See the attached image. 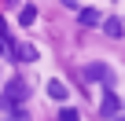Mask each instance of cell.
<instances>
[{
    "mask_svg": "<svg viewBox=\"0 0 125 121\" xmlns=\"http://www.w3.org/2000/svg\"><path fill=\"white\" fill-rule=\"evenodd\" d=\"M103 29H107V37H121V33H125V22H121V19H107Z\"/></svg>",
    "mask_w": 125,
    "mask_h": 121,
    "instance_id": "6",
    "label": "cell"
},
{
    "mask_svg": "<svg viewBox=\"0 0 125 121\" xmlns=\"http://www.w3.org/2000/svg\"><path fill=\"white\" fill-rule=\"evenodd\" d=\"M22 26H33L37 22V8H22V19H19Z\"/></svg>",
    "mask_w": 125,
    "mask_h": 121,
    "instance_id": "8",
    "label": "cell"
},
{
    "mask_svg": "<svg viewBox=\"0 0 125 121\" xmlns=\"http://www.w3.org/2000/svg\"><path fill=\"white\" fill-rule=\"evenodd\" d=\"M4 48H8V44H4V40H0V55H4Z\"/></svg>",
    "mask_w": 125,
    "mask_h": 121,
    "instance_id": "11",
    "label": "cell"
},
{
    "mask_svg": "<svg viewBox=\"0 0 125 121\" xmlns=\"http://www.w3.org/2000/svg\"><path fill=\"white\" fill-rule=\"evenodd\" d=\"M118 110H121L118 95H114V92H107V95H103V103H99V114H103V117H118Z\"/></svg>",
    "mask_w": 125,
    "mask_h": 121,
    "instance_id": "3",
    "label": "cell"
},
{
    "mask_svg": "<svg viewBox=\"0 0 125 121\" xmlns=\"http://www.w3.org/2000/svg\"><path fill=\"white\" fill-rule=\"evenodd\" d=\"M11 55L19 59V63H33V59H37V44H15Z\"/></svg>",
    "mask_w": 125,
    "mask_h": 121,
    "instance_id": "4",
    "label": "cell"
},
{
    "mask_svg": "<svg viewBox=\"0 0 125 121\" xmlns=\"http://www.w3.org/2000/svg\"><path fill=\"white\" fill-rule=\"evenodd\" d=\"M0 77H4V74H0Z\"/></svg>",
    "mask_w": 125,
    "mask_h": 121,
    "instance_id": "13",
    "label": "cell"
},
{
    "mask_svg": "<svg viewBox=\"0 0 125 121\" xmlns=\"http://www.w3.org/2000/svg\"><path fill=\"white\" fill-rule=\"evenodd\" d=\"M0 40L8 44V22H4V19H0Z\"/></svg>",
    "mask_w": 125,
    "mask_h": 121,
    "instance_id": "10",
    "label": "cell"
},
{
    "mask_svg": "<svg viewBox=\"0 0 125 121\" xmlns=\"http://www.w3.org/2000/svg\"><path fill=\"white\" fill-rule=\"evenodd\" d=\"M48 95L59 99V103H62V99H70V92H66V84H62V81H48Z\"/></svg>",
    "mask_w": 125,
    "mask_h": 121,
    "instance_id": "5",
    "label": "cell"
},
{
    "mask_svg": "<svg viewBox=\"0 0 125 121\" xmlns=\"http://www.w3.org/2000/svg\"><path fill=\"white\" fill-rule=\"evenodd\" d=\"M114 121H125V117H114Z\"/></svg>",
    "mask_w": 125,
    "mask_h": 121,
    "instance_id": "12",
    "label": "cell"
},
{
    "mask_svg": "<svg viewBox=\"0 0 125 121\" xmlns=\"http://www.w3.org/2000/svg\"><path fill=\"white\" fill-rule=\"evenodd\" d=\"M26 95H30L26 81H19V77H15V81H8V95H4L8 103H4V106H22V99H26Z\"/></svg>",
    "mask_w": 125,
    "mask_h": 121,
    "instance_id": "2",
    "label": "cell"
},
{
    "mask_svg": "<svg viewBox=\"0 0 125 121\" xmlns=\"http://www.w3.org/2000/svg\"><path fill=\"white\" fill-rule=\"evenodd\" d=\"M85 77H88V81H92V84H96V81H99V84H103V88H107V92H110V88H114V70H110V66H107V63H92V66H85Z\"/></svg>",
    "mask_w": 125,
    "mask_h": 121,
    "instance_id": "1",
    "label": "cell"
},
{
    "mask_svg": "<svg viewBox=\"0 0 125 121\" xmlns=\"http://www.w3.org/2000/svg\"><path fill=\"white\" fill-rule=\"evenodd\" d=\"M59 121H81V117H77L74 106H62V110H59Z\"/></svg>",
    "mask_w": 125,
    "mask_h": 121,
    "instance_id": "9",
    "label": "cell"
},
{
    "mask_svg": "<svg viewBox=\"0 0 125 121\" xmlns=\"http://www.w3.org/2000/svg\"><path fill=\"white\" fill-rule=\"evenodd\" d=\"M81 22H85V26H99V22H103V15H99L96 8H85V11H81Z\"/></svg>",
    "mask_w": 125,
    "mask_h": 121,
    "instance_id": "7",
    "label": "cell"
}]
</instances>
